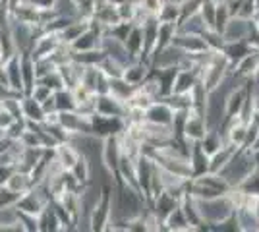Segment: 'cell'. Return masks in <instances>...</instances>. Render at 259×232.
Listing matches in <instances>:
<instances>
[{
  "mask_svg": "<svg viewBox=\"0 0 259 232\" xmlns=\"http://www.w3.org/2000/svg\"><path fill=\"white\" fill-rule=\"evenodd\" d=\"M112 199H110V190H103V194H101V198L97 199V205H95V209L91 213V228L93 230H101V228H105V224H108L110 221V215H112Z\"/></svg>",
  "mask_w": 259,
  "mask_h": 232,
  "instance_id": "6da1fadb",
  "label": "cell"
},
{
  "mask_svg": "<svg viewBox=\"0 0 259 232\" xmlns=\"http://www.w3.org/2000/svg\"><path fill=\"white\" fill-rule=\"evenodd\" d=\"M79 155H81V151H77L72 145V140L64 142V144H58L54 147V159L58 161V165L64 170H72V166L76 165L77 159H79Z\"/></svg>",
  "mask_w": 259,
  "mask_h": 232,
  "instance_id": "7a4b0ae2",
  "label": "cell"
},
{
  "mask_svg": "<svg viewBox=\"0 0 259 232\" xmlns=\"http://www.w3.org/2000/svg\"><path fill=\"white\" fill-rule=\"evenodd\" d=\"M4 186H8L12 192H16V194H25L27 190H31L35 186V180H33L31 172H23V170H14L10 176L6 178V182H4Z\"/></svg>",
  "mask_w": 259,
  "mask_h": 232,
  "instance_id": "3957f363",
  "label": "cell"
},
{
  "mask_svg": "<svg viewBox=\"0 0 259 232\" xmlns=\"http://www.w3.org/2000/svg\"><path fill=\"white\" fill-rule=\"evenodd\" d=\"M22 114L27 122H37V124L45 122V116H47L43 105L33 99L31 95H22Z\"/></svg>",
  "mask_w": 259,
  "mask_h": 232,
  "instance_id": "277c9868",
  "label": "cell"
},
{
  "mask_svg": "<svg viewBox=\"0 0 259 232\" xmlns=\"http://www.w3.org/2000/svg\"><path fill=\"white\" fill-rule=\"evenodd\" d=\"M12 4L10 0H0V35H8L12 27Z\"/></svg>",
  "mask_w": 259,
  "mask_h": 232,
  "instance_id": "5b68a950",
  "label": "cell"
},
{
  "mask_svg": "<svg viewBox=\"0 0 259 232\" xmlns=\"http://www.w3.org/2000/svg\"><path fill=\"white\" fill-rule=\"evenodd\" d=\"M37 81H39V83H43V85H47L49 89H53V91H58V89L66 87L64 79H62V76H60V72H58V70H54V72H51V74L39 77Z\"/></svg>",
  "mask_w": 259,
  "mask_h": 232,
  "instance_id": "8992f818",
  "label": "cell"
},
{
  "mask_svg": "<svg viewBox=\"0 0 259 232\" xmlns=\"http://www.w3.org/2000/svg\"><path fill=\"white\" fill-rule=\"evenodd\" d=\"M14 120H16V118L12 116L10 111H8V109L2 105V101H0V128H4V130H6Z\"/></svg>",
  "mask_w": 259,
  "mask_h": 232,
  "instance_id": "52a82bcc",
  "label": "cell"
},
{
  "mask_svg": "<svg viewBox=\"0 0 259 232\" xmlns=\"http://www.w3.org/2000/svg\"><path fill=\"white\" fill-rule=\"evenodd\" d=\"M6 58H8V55H6V47H4V41H2V37H0V64H2Z\"/></svg>",
  "mask_w": 259,
  "mask_h": 232,
  "instance_id": "ba28073f",
  "label": "cell"
}]
</instances>
